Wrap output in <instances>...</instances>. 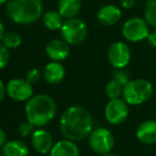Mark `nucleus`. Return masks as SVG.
<instances>
[{
  "label": "nucleus",
  "instance_id": "obj_1",
  "mask_svg": "<svg viewBox=\"0 0 156 156\" xmlns=\"http://www.w3.org/2000/svg\"><path fill=\"white\" fill-rule=\"evenodd\" d=\"M60 128L66 139L81 141L87 138L94 129L93 117L82 106L67 108L60 119Z\"/></svg>",
  "mask_w": 156,
  "mask_h": 156
},
{
  "label": "nucleus",
  "instance_id": "obj_2",
  "mask_svg": "<svg viewBox=\"0 0 156 156\" xmlns=\"http://www.w3.org/2000/svg\"><path fill=\"white\" fill-rule=\"evenodd\" d=\"M55 102L47 94H37L32 96L26 104L27 120L36 127L48 124L55 117Z\"/></svg>",
  "mask_w": 156,
  "mask_h": 156
},
{
  "label": "nucleus",
  "instance_id": "obj_3",
  "mask_svg": "<svg viewBox=\"0 0 156 156\" xmlns=\"http://www.w3.org/2000/svg\"><path fill=\"white\" fill-rule=\"evenodd\" d=\"M6 12L14 23L27 25L41 17L43 3L41 0H8Z\"/></svg>",
  "mask_w": 156,
  "mask_h": 156
},
{
  "label": "nucleus",
  "instance_id": "obj_4",
  "mask_svg": "<svg viewBox=\"0 0 156 156\" xmlns=\"http://www.w3.org/2000/svg\"><path fill=\"white\" fill-rule=\"evenodd\" d=\"M152 83L147 79H134L123 87V100L129 105H140L153 95Z\"/></svg>",
  "mask_w": 156,
  "mask_h": 156
},
{
  "label": "nucleus",
  "instance_id": "obj_5",
  "mask_svg": "<svg viewBox=\"0 0 156 156\" xmlns=\"http://www.w3.org/2000/svg\"><path fill=\"white\" fill-rule=\"evenodd\" d=\"M61 36L69 45H79L87 36V26L80 18H69L63 23Z\"/></svg>",
  "mask_w": 156,
  "mask_h": 156
},
{
  "label": "nucleus",
  "instance_id": "obj_6",
  "mask_svg": "<svg viewBox=\"0 0 156 156\" xmlns=\"http://www.w3.org/2000/svg\"><path fill=\"white\" fill-rule=\"evenodd\" d=\"M89 146L94 152L100 155L111 153L115 146V138L111 131L105 127H97L88 136Z\"/></svg>",
  "mask_w": 156,
  "mask_h": 156
},
{
  "label": "nucleus",
  "instance_id": "obj_7",
  "mask_svg": "<svg viewBox=\"0 0 156 156\" xmlns=\"http://www.w3.org/2000/svg\"><path fill=\"white\" fill-rule=\"evenodd\" d=\"M121 31L123 38L133 43L147 40L150 33L149 24L147 23L146 19L139 18V17L127 19L122 26Z\"/></svg>",
  "mask_w": 156,
  "mask_h": 156
},
{
  "label": "nucleus",
  "instance_id": "obj_8",
  "mask_svg": "<svg viewBox=\"0 0 156 156\" xmlns=\"http://www.w3.org/2000/svg\"><path fill=\"white\" fill-rule=\"evenodd\" d=\"M109 64L115 69H124L131 60V49L124 42H114L107 50Z\"/></svg>",
  "mask_w": 156,
  "mask_h": 156
},
{
  "label": "nucleus",
  "instance_id": "obj_9",
  "mask_svg": "<svg viewBox=\"0 0 156 156\" xmlns=\"http://www.w3.org/2000/svg\"><path fill=\"white\" fill-rule=\"evenodd\" d=\"M104 115L107 122L113 125L123 123L129 116V104L121 98L109 100L104 109Z\"/></svg>",
  "mask_w": 156,
  "mask_h": 156
},
{
  "label": "nucleus",
  "instance_id": "obj_10",
  "mask_svg": "<svg viewBox=\"0 0 156 156\" xmlns=\"http://www.w3.org/2000/svg\"><path fill=\"white\" fill-rule=\"evenodd\" d=\"M6 94L10 98L17 102L29 101L33 96L32 85L27 79H11L6 85Z\"/></svg>",
  "mask_w": 156,
  "mask_h": 156
},
{
  "label": "nucleus",
  "instance_id": "obj_11",
  "mask_svg": "<svg viewBox=\"0 0 156 156\" xmlns=\"http://www.w3.org/2000/svg\"><path fill=\"white\" fill-rule=\"evenodd\" d=\"M46 54L53 61H63L68 58L70 54L69 44L64 40H52L46 46Z\"/></svg>",
  "mask_w": 156,
  "mask_h": 156
},
{
  "label": "nucleus",
  "instance_id": "obj_12",
  "mask_svg": "<svg viewBox=\"0 0 156 156\" xmlns=\"http://www.w3.org/2000/svg\"><path fill=\"white\" fill-rule=\"evenodd\" d=\"M32 146L36 152L41 154L50 153L51 149L53 148V139L49 131L45 129H36L32 135Z\"/></svg>",
  "mask_w": 156,
  "mask_h": 156
},
{
  "label": "nucleus",
  "instance_id": "obj_13",
  "mask_svg": "<svg viewBox=\"0 0 156 156\" xmlns=\"http://www.w3.org/2000/svg\"><path fill=\"white\" fill-rule=\"evenodd\" d=\"M121 10L118 6L114 4H106L98 11L97 18L101 25L111 27V26L116 25L121 19Z\"/></svg>",
  "mask_w": 156,
  "mask_h": 156
},
{
  "label": "nucleus",
  "instance_id": "obj_14",
  "mask_svg": "<svg viewBox=\"0 0 156 156\" xmlns=\"http://www.w3.org/2000/svg\"><path fill=\"white\" fill-rule=\"evenodd\" d=\"M136 137L144 144L156 143V120H147L140 123L136 131Z\"/></svg>",
  "mask_w": 156,
  "mask_h": 156
},
{
  "label": "nucleus",
  "instance_id": "obj_15",
  "mask_svg": "<svg viewBox=\"0 0 156 156\" xmlns=\"http://www.w3.org/2000/svg\"><path fill=\"white\" fill-rule=\"evenodd\" d=\"M65 67L58 61H52L48 63L44 70V78L47 82L55 85L63 80L65 77Z\"/></svg>",
  "mask_w": 156,
  "mask_h": 156
},
{
  "label": "nucleus",
  "instance_id": "obj_16",
  "mask_svg": "<svg viewBox=\"0 0 156 156\" xmlns=\"http://www.w3.org/2000/svg\"><path fill=\"white\" fill-rule=\"evenodd\" d=\"M50 156H79V149L72 140H60L51 149Z\"/></svg>",
  "mask_w": 156,
  "mask_h": 156
},
{
  "label": "nucleus",
  "instance_id": "obj_17",
  "mask_svg": "<svg viewBox=\"0 0 156 156\" xmlns=\"http://www.w3.org/2000/svg\"><path fill=\"white\" fill-rule=\"evenodd\" d=\"M81 0H60L58 4V11L63 18H74L81 10Z\"/></svg>",
  "mask_w": 156,
  "mask_h": 156
},
{
  "label": "nucleus",
  "instance_id": "obj_18",
  "mask_svg": "<svg viewBox=\"0 0 156 156\" xmlns=\"http://www.w3.org/2000/svg\"><path fill=\"white\" fill-rule=\"evenodd\" d=\"M3 156H28L29 148L23 141L20 140H10L2 146Z\"/></svg>",
  "mask_w": 156,
  "mask_h": 156
},
{
  "label": "nucleus",
  "instance_id": "obj_19",
  "mask_svg": "<svg viewBox=\"0 0 156 156\" xmlns=\"http://www.w3.org/2000/svg\"><path fill=\"white\" fill-rule=\"evenodd\" d=\"M43 23L45 27L49 30L61 29L63 26V16L58 13V11H49L43 16Z\"/></svg>",
  "mask_w": 156,
  "mask_h": 156
},
{
  "label": "nucleus",
  "instance_id": "obj_20",
  "mask_svg": "<svg viewBox=\"0 0 156 156\" xmlns=\"http://www.w3.org/2000/svg\"><path fill=\"white\" fill-rule=\"evenodd\" d=\"M105 93L108 96L109 100L120 98V96L123 93V86L113 78L107 82L106 87H105Z\"/></svg>",
  "mask_w": 156,
  "mask_h": 156
},
{
  "label": "nucleus",
  "instance_id": "obj_21",
  "mask_svg": "<svg viewBox=\"0 0 156 156\" xmlns=\"http://www.w3.org/2000/svg\"><path fill=\"white\" fill-rule=\"evenodd\" d=\"M144 19L149 25L156 28V0H148L144 6Z\"/></svg>",
  "mask_w": 156,
  "mask_h": 156
},
{
  "label": "nucleus",
  "instance_id": "obj_22",
  "mask_svg": "<svg viewBox=\"0 0 156 156\" xmlns=\"http://www.w3.org/2000/svg\"><path fill=\"white\" fill-rule=\"evenodd\" d=\"M2 44L8 48H17L21 44V38L17 32L8 31L2 38Z\"/></svg>",
  "mask_w": 156,
  "mask_h": 156
},
{
  "label": "nucleus",
  "instance_id": "obj_23",
  "mask_svg": "<svg viewBox=\"0 0 156 156\" xmlns=\"http://www.w3.org/2000/svg\"><path fill=\"white\" fill-rule=\"evenodd\" d=\"M113 77L115 80H117L119 83H121L123 87L131 81V76H129L127 71H125L124 69H116V71L113 74Z\"/></svg>",
  "mask_w": 156,
  "mask_h": 156
},
{
  "label": "nucleus",
  "instance_id": "obj_24",
  "mask_svg": "<svg viewBox=\"0 0 156 156\" xmlns=\"http://www.w3.org/2000/svg\"><path fill=\"white\" fill-rule=\"evenodd\" d=\"M18 131L21 137H29V136H32L33 133H34V125L27 120V121H25V122L20 123V125H19V127H18Z\"/></svg>",
  "mask_w": 156,
  "mask_h": 156
},
{
  "label": "nucleus",
  "instance_id": "obj_25",
  "mask_svg": "<svg viewBox=\"0 0 156 156\" xmlns=\"http://www.w3.org/2000/svg\"><path fill=\"white\" fill-rule=\"evenodd\" d=\"M10 61V51L6 46L0 44V70L4 69Z\"/></svg>",
  "mask_w": 156,
  "mask_h": 156
},
{
  "label": "nucleus",
  "instance_id": "obj_26",
  "mask_svg": "<svg viewBox=\"0 0 156 156\" xmlns=\"http://www.w3.org/2000/svg\"><path fill=\"white\" fill-rule=\"evenodd\" d=\"M39 78H41V72H39V70L36 69V67L30 70L27 73V76H26V79H27L31 85L36 83L37 81L39 80Z\"/></svg>",
  "mask_w": 156,
  "mask_h": 156
},
{
  "label": "nucleus",
  "instance_id": "obj_27",
  "mask_svg": "<svg viewBox=\"0 0 156 156\" xmlns=\"http://www.w3.org/2000/svg\"><path fill=\"white\" fill-rule=\"evenodd\" d=\"M120 6L125 10H131L135 6V0H120Z\"/></svg>",
  "mask_w": 156,
  "mask_h": 156
},
{
  "label": "nucleus",
  "instance_id": "obj_28",
  "mask_svg": "<svg viewBox=\"0 0 156 156\" xmlns=\"http://www.w3.org/2000/svg\"><path fill=\"white\" fill-rule=\"evenodd\" d=\"M147 42H148V44L151 47L156 48V31L149 33L148 38H147Z\"/></svg>",
  "mask_w": 156,
  "mask_h": 156
},
{
  "label": "nucleus",
  "instance_id": "obj_29",
  "mask_svg": "<svg viewBox=\"0 0 156 156\" xmlns=\"http://www.w3.org/2000/svg\"><path fill=\"white\" fill-rule=\"evenodd\" d=\"M5 93H6V88L4 87V83L2 82L1 79H0V103H1L2 100L4 98Z\"/></svg>",
  "mask_w": 156,
  "mask_h": 156
},
{
  "label": "nucleus",
  "instance_id": "obj_30",
  "mask_svg": "<svg viewBox=\"0 0 156 156\" xmlns=\"http://www.w3.org/2000/svg\"><path fill=\"white\" fill-rule=\"evenodd\" d=\"M6 142V135H5V131H3L2 128H0V148L5 144Z\"/></svg>",
  "mask_w": 156,
  "mask_h": 156
},
{
  "label": "nucleus",
  "instance_id": "obj_31",
  "mask_svg": "<svg viewBox=\"0 0 156 156\" xmlns=\"http://www.w3.org/2000/svg\"><path fill=\"white\" fill-rule=\"evenodd\" d=\"M4 26H3V24H2V21H0V41H2V38H3V36H4Z\"/></svg>",
  "mask_w": 156,
  "mask_h": 156
},
{
  "label": "nucleus",
  "instance_id": "obj_32",
  "mask_svg": "<svg viewBox=\"0 0 156 156\" xmlns=\"http://www.w3.org/2000/svg\"><path fill=\"white\" fill-rule=\"evenodd\" d=\"M100 156H117L115 154H111V153H107V154H103V155H100Z\"/></svg>",
  "mask_w": 156,
  "mask_h": 156
},
{
  "label": "nucleus",
  "instance_id": "obj_33",
  "mask_svg": "<svg viewBox=\"0 0 156 156\" xmlns=\"http://www.w3.org/2000/svg\"><path fill=\"white\" fill-rule=\"evenodd\" d=\"M6 1H8V0H0V6H1V4H3V3H5Z\"/></svg>",
  "mask_w": 156,
  "mask_h": 156
},
{
  "label": "nucleus",
  "instance_id": "obj_34",
  "mask_svg": "<svg viewBox=\"0 0 156 156\" xmlns=\"http://www.w3.org/2000/svg\"><path fill=\"white\" fill-rule=\"evenodd\" d=\"M0 156H3V155H2V152H0Z\"/></svg>",
  "mask_w": 156,
  "mask_h": 156
}]
</instances>
